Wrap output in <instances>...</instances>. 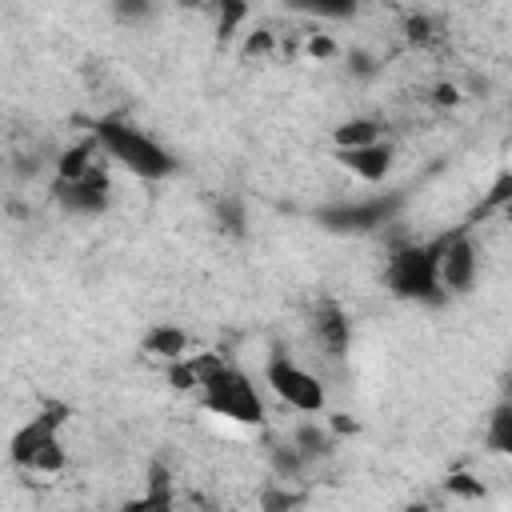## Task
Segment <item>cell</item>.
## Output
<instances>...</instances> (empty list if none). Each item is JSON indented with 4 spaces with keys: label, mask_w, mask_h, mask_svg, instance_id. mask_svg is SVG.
<instances>
[{
    "label": "cell",
    "mask_w": 512,
    "mask_h": 512,
    "mask_svg": "<svg viewBox=\"0 0 512 512\" xmlns=\"http://www.w3.org/2000/svg\"><path fill=\"white\" fill-rule=\"evenodd\" d=\"M440 248H444V236L440 240H412V244H396L392 256H388V268H384V288L396 296V300H408V304H444L448 292L440 284Z\"/></svg>",
    "instance_id": "3"
},
{
    "label": "cell",
    "mask_w": 512,
    "mask_h": 512,
    "mask_svg": "<svg viewBox=\"0 0 512 512\" xmlns=\"http://www.w3.org/2000/svg\"><path fill=\"white\" fill-rule=\"evenodd\" d=\"M296 8L308 12V16H320V20H348V16H356V4L352 0H340V4L320 0V4H296Z\"/></svg>",
    "instance_id": "26"
},
{
    "label": "cell",
    "mask_w": 512,
    "mask_h": 512,
    "mask_svg": "<svg viewBox=\"0 0 512 512\" xmlns=\"http://www.w3.org/2000/svg\"><path fill=\"white\" fill-rule=\"evenodd\" d=\"M196 376H200V404L212 416H224L232 424H264V400L244 368H236L224 352H192Z\"/></svg>",
    "instance_id": "1"
},
{
    "label": "cell",
    "mask_w": 512,
    "mask_h": 512,
    "mask_svg": "<svg viewBox=\"0 0 512 512\" xmlns=\"http://www.w3.org/2000/svg\"><path fill=\"white\" fill-rule=\"evenodd\" d=\"M168 368V384L176 388V392H200V376H196V364H192V356H184V360H172V364H164Z\"/></svg>",
    "instance_id": "25"
},
{
    "label": "cell",
    "mask_w": 512,
    "mask_h": 512,
    "mask_svg": "<svg viewBox=\"0 0 512 512\" xmlns=\"http://www.w3.org/2000/svg\"><path fill=\"white\" fill-rule=\"evenodd\" d=\"M216 228L232 240H244L248 236V212H244V200L240 196H220L216 200Z\"/></svg>",
    "instance_id": "18"
},
{
    "label": "cell",
    "mask_w": 512,
    "mask_h": 512,
    "mask_svg": "<svg viewBox=\"0 0 512 512\" xmlns=\"http://www.w3.org/2000/svg\"><path fill=\"white\" fill-rule=\"evenodd\" d=\"M500 216H504V220H508V224H512V204H508V208H504V212H500Z\"/></svg>",
    "instance_id": "33"
},
{
    "label": "cell",
    "mask_w": 512,
    "mask_h": 512,
    "mask_svg": "<svg viewBox=\"0 0 512 512\" xmlns=\"http://www.w3.org/2000/svg\"><path fill=\"white\" fill-rule=\"evenodd\" d=\"M404 40L408 44H432L436 40V20L428 12H408L404 16Z\"/></svg>",
    "instance_id": "23"
},
{
    "label": "cell",
    "mask_w": 512,
    "mask_h": 512,
    "mask_svg": "<svg viewBox=\"0 0 512 512\" xmlns=\"http://www.w3.org/2000/svg\"><path fill=\"white\" fill-rule=\"evenodd\" d=\"M308 472V456L288 440V444H276L272 448V480H284V484H300V476Z\"/></svg>",
    "instance_id": "17"
},
{
    "label": "cell",
    "mask_w": 512,
    "mask_h": 512,
    "mask_svg": "<svg viewBox=\"0 0 512 512\" xmlns=\"http://www.w3.org/2000/svg\"><path fill=\"white\" fill-rule=\"evenodd\" d=\"M380 132L384 124L372 120V116H348L332 128V144L336 152H348V148H368V144H380Z\"/></svg>",
    "instance_id": "14"
},
{
    "label": "cell",
    "mask_w": 512,
    "mask_h": 512,
    "mask_svg": "<svg viewBox=\"0 0 512 512\" xmlns=\"http://www.w3.org/2000/svg\"><path fill=\"white\" fill-rule=\"evenodd\" d=\"M92 136L108 160H116L120 168H128L140 180H168L180 172V160L160 140H152L148 132H140L136 124H128L120 116H100L92 124Z\"/></svg>",
    "instance_id": "2"
},
{
    "label": "cell",
    "mask_w": 512,
    "mask_h": 512,
    "mask_svg": "<svg viewBox=\"0 0 512 512\" xmlns=\"http://www.w3.org/2000/svg\"><path fill=\"white\" fill-rule=\"evenodd\" d=\"M52 196H56V204H60L68 216L96 220V216H104L108 204H112V180H108V172L96 164L88 176H80V180H72V184H56V180H52Z\"/></svg>",
    "instance_id": "8"
},
{
    "label": "cell",
    "mask_w": 512,
    "mask_h": 512,
    "mask_svg": "<svg viewBox=\"0 0 512 512\" xmlns=\"http://www.w3.org/2000/svg\"><path fill=\"white\" fill-rule=\"evenodd\" d=\"M508 204H512V168H508V172H500V176L492 180V188L484 192V200H480V208L472 212V220H476V216H492V212H504ZM472 220H468V224H472Z\"/></svg>",
    "instance_id": "20"
},
{
    "label": "cell",
    "mask_w": 512,
    "mask_h": 512,
    "mask_svg": "<svg viewBox=\"0 0 512 512\" xmlns=\"http://www.w3.org/2000/svg\"><path fill=\"white\" fill-rule=\"evenodd\" d=\"M348 72H352L356 80H372V76H376V56L364 52V48H352V52H348Z\"/></svg>",
    "instance_id": "28"
},
{
    "label": "cell",
    "mask_w": 512,
    "mask_h": 512,
    "mask_svg": "<svg viewBox=\"0 0 512 512\" xmlns=\"http://www.w3.org/2000/svg\"><path fill=\"white\" fill-rule=\"evenodd\" d=\"M444 492L448 496H460V500H484L488 496V488L472 472H448L444 476Z\"/></svg>",
    "instance_id": "21"
},
{
    "label": "cell",
    "mask_w": 512,
    "mask_h": 512,
    "mask_svg": "<svg viewBox=\"0 0 512 512\" xmlns=\"http://www.w3.org/2000/svg\"><path fill=\"white\" fill-rule=\"evenodd\" d=\"M480 276V248L464 228H456L452 236H444V248H440V284L448 296H468L472 284Z\"/></svg>",
    "instance_id": "7"
},
{
    "label": "cell",
    "mask_w": 512,
    "mask_h": 512,
    "mask_svg": "<svg viewBox=\"0 0 512 512\" xmlns=\"http://www.w3.org/2000/svg\"><path fill=\"white\" fill-rule=\"evenodd\" d=\"M248 16H252V8H248V4H232V0H224V4H220V24H216L220 44H228V40L236 36V28H240Z\"/></svg>",
    "instance_id": "22"
},
{
    "label": "cell",
    "mask_w": 512,
    "mask_h": 512,
    "mask_svg": "<svg viewBox=\"0 0 512 512\" xmlns=\"http://www.w3.org/2000/svg\"><path fill=\"white\" fill-rule=\"evenodd\" d=\"M312 340L328 352V356H344L348 344H352V320L344 316L340 304L324 300L316 312H312Z\"/></svg>",
    "instance_id": "9"
},
{
    "label": "cell",
    "mask_w": 512,
    "mask_h": 512,
    "mask_svg": "<svg viewBox=\"0 0 512 512\" xmlns=\"http://www.w3.org/2000/svg\"><path fill=\"white\" fill-rule=\"evenodd\" d=\"M264 384L296 412L304 416H324L328 408V388L320 384V376H312L304 364H296L288 352H272L264 364Z\"/></svg>",
    "instance_id": "6"
},
{
    "label": "cell",
    "mask_w": 512,
    "mask_h": 512,
    "mask_svg": "<svg viewBox=\"0 0 512 512\" xmlns=\"http://www.w3.org/2000/svg\"><path fill=\"white\" fill-rule=\"evenodd\" d=\"M404 512H432V504L428 500H412V504H404Z\"/></svg>",
    "instance_id": "32"
},
{
    "label": "cell",
    "mask_w": 512,
    "mask_h": 512,
    "mask_svg": "<svg viewBox=\"0 0 512 512\" xmlns=\"http://www.w3.org/2000/svg\"><path fill=\"white\" fill-rule=\"evenodd\" d=\"M272 48H276V32H272V28H248L244 40H240V56H244V60H252V56L260 60V56H268Z\"/></svg>",
    "instance_id": "24"
},
{
    "label": "cell",
    "mask_w": 512,
    "mask_h": 512,
    "mask_svg": "<svg viewBox=\"0 0 512 512\" xmlns=\"http://www.w3.org/2000/svg\"><path fill=\"white\" fill-rule=\"evenodd\" d=\"M336 164L348 168L352 176H360L364 184H380L388 172H392V144L380 140V144H368V148H348V152H336Z\"/></svg>",
    "instance_id": "10"
},
{
    "label": "cell",
    "mask_w": 512,
    "mask_h": 512,
    "mask_svg": "<svg viewBox=\"0 0 512 512\" xmlns=\"http://www.w3.org/2000/svg\"><path fill=\"white\" fill-rule=\"evenodd\" d=\"M432 100L452 108V104H460V88H456V84H436V96H432Z\"/></svg>",
    "instance_id": "31"
},
{
    "label": "cell",
    "mask_w": 512,
    "mask_h": 512,
    "mask_svg": "<svg viewBox=\"0 0 512 512\" xmlns=\"http://www.w3.org/2000/svg\"><path fill=\"white\" fill-rule=\"evenodd\" d=\"M176 508V500H172V472H168V464H152L148 468V484H144V492L140 496H128L124 504H120V512H172Z\"/></svg>",
    "instance_id": "11"
},
{
    "label": "cell",
    "mask_w": 512,
    "mask_h": 512,
    "mask_svg": "<svg viewBox=\"0 0 512 512\" xmlns=\"http://www.w3.org/2000/svg\"><path fill=\"white\" fill-rule=\"evenodd\" d=\"M336 52H340V44H336L328 32H312V36L304 40V56H308V60H332Z\"/></svg>",
    "instance_id": "27"
},
{
    "label": "cell",
    "mask_w": 512,
    "mask_h": 512,
    "mask_svg": "<svg viewBox=\"0 0 512 512\" xmlns=\"http://www.w3.org/2000/svg\"><path fill=\"white\" fill-rule=\"evenodd\" d=\"M260 512H300L308 504V492L300 484H284V480H272L260 488Z\"/></svg>",
    "instance_id": "16"
},
{
    "label": "cell",
    "mask_w": 512,
    "mask_h": 512,
    "mask_svg": "<svg viewBox=\"0 0 512 512\" xmlns=\"http://www.w3.org/2000/svg\"><path fill=\"white\" fill-rule=\"evenodd\" d=\"M112 16H116V20H144V16H152V4L128 0V4H116V8H112Z\"/></svg>",
    "instance_id": "29"
},
{
    "label": "cell",
    "mask_w": 512,
    "mask_h": 512,
    "mask_svg": "<svg viewBox=\"0 0 512 512\" xmlns=\"http://www.w3.org/2000/svg\"><path fill=\"white\" fill-rule=\"evenodd\" d=\"M504 400H512V380H508V396H504Z\"/></svg>",
    "instance_id": "34"
},
{
    "label": "cell",
    "mask_w": 512,
    "mask_h": 512,
    "mask_svg": "<svg viewBox=\"0 0 512 512\" xmlns=\"http://www.w3.org/2000/svg\"><path fill=\"white\" fill-rule=\"evenodd\" d=\"M400 208H404V192H380V196H368V200L328 204V208L316 212V224L324 232H336V236H364V232H376V228L392 224Z\"/></svg>",
    "instance_id": "5"
},
{
    "label": "cell",
    "mask_w": 512,
    "mask_h": 512,
    "mask_svg": "<svg viewBox=\"0 0 512 512\" xmlns=\"http://www.w3.org/2000/svg\"><path fill=\"white\" fill-rule=\"evenodd\" d=\"M96 152H100L96 136H84V140L68 144V148L56 156V184H72V180L88 176V172L96 168Z\"/></svg>",
    "instance_id": "13"
},
{
    "label": "cell",
    "mask_w": 512,
    "mask_h": 512,
    "mask_svg": "<svg viewBox=\"0 0 512 512\" xmlns=\"http://www.w3.org/2000/svg\"><path fill=\"white\" fill-rule=\"evenodd\" d=\"M328 432L332 436H352L356 432V420L348 412H328Z\"/></svg>",
    "instance_id": "30"
},
{
    "label": "cell",
    "mask_w": 512,
    "mask_h": 512,
    "mask_svg": "<svg viewBox=\"0 0 512 512\" xmlns=\"http://www.w3.org/2000/svg\"><path fill=\"white\" fill-rule=\"evenodd\" d=\"M332 440H336V436H332V432H324L320 424H300V428H296V436H292V444L308 456V464H312V460H320V456H328V452H332Z\"/></svg>",
    "instance_id": "19"
},
{
    "label": "cell",
    "mask_w": 512,
    "mask_h": 512,
    "mask_svg": "<svg viewBox=\"0 0 512 512\" xmlns=\"http://www.w3.org/2000/svg\"><path fill=\"white\" fill-rule=\"evenodd\" d=\"M140 352L152 356V360H164V364L192 356V352H188V332H184L180 324H152V328L144 332V340H140Z\"/></svg>",
    "instance_id": "12"
},
{
    "label": "cell",
    "mask_w": 512,
    "mask_h": 512,
    "mask_svg": "<svg viewBox=\"0 0 512 512\" xmlns=\"http://www.w3.org/2000/svg\"><path fill=\"white\" fill-rule=\"evenodd\" d=\"M68 424V408L64 404H44L32 420H24L12 440H8V460L16 468H28V472H60L68 464V452L60 444V432Z\"/></svg>",
    "instance_id": "4"
},
{
    "label": "cell",
    "mask_w": 512,
    "mask_h": 512,
    "mask_svg": "<svg viewBox=\"0 0 512 512\" xmlns=\"http://www.w3.org/2000/svg\"><path fill=\"white\" fill-rule=\"evenodd\" d=\"M484 448H488L492 456L512 460V400L492 404L488 424H484Z\"/></svg>",
    "instance_id": "15"
}]
</instances>
